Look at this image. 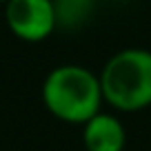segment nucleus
I'll return each instance as SVG.
<instances>
[{"label":"nucleus","mask_w":151,"mask_h":151,"mask_svg":"<svg viewBox=\"0 0 151 151\" xmlns=\"http://www.w3.org/2000/svg\"><path fill=\"white\" fill-rule=\"evenodd\" d=\"M96 0H53L58 27L62 29H76L80 27L93 11Z\"/></svg>","instance_id":"39448f33"},{"label":"nucleus","mask_w":151,"mask_h":151,"mask_svg":"<svg viewBox=\"0 0 151 151\" xmlns=\"http://www.w3.org/2000/svg\"><path fill=\"white\" fill-rule=\"evenodd\" d=\"M5 2H7V0H0V5H5Z\"/></svg>","instance_id":"423d86ee"},{"label":"nucleus","mask_w":151,"mask_h":151,"mask_svg":"<svg viewBox=\"0 0 151 151\" xmlns=\"http://www.w3.org/2000/svg\"><path fill=\"white\" fill-rule=\"evenodd\" d=\"M40 96L53 118L67 124H85L102 111L100 76L82 65H58L45 76Z\"/></svg>","instance_id":"f257e3e1"},{"label":"nucleus","mask_w":151,"mask_h":151,"mask_svg":"<svg viewBox=\"0 0 151 151\" xmlns=\"http://www.w3.org/2000/svg\"><path fill=\"white\" fill-rule=\"evenodd\" d=\"M98 76L104 102L116 111L133 113L151 107V49H120Z\"/></svg>","instance_id":"f03ea898"},{"label":"nucleus","mask_w":151,"mask_h":151,"mask_svg":"<svg viewBox=\"0 0 151 151\" xmlns=\"http://www.w3.org/2000/svg\"><path fill=\"white\" fill-rule=\"evenodd\" d=\"M82 145L87 151H124L127 129L118 116L98 111L82 124Z\"/></svg>","instance_id":"20e7f679"},{"label":"nucleus","mask_w":151,"mask_h":151,"mask_svg":"<svg viewBox=\"0 0 151 151\" xmlns=\"http://www.w3.org/2000/svg\"><path fill=\"white\" fill-rule=\"evenodd\" d=\"M5 22L22 42H42L58 29L53 0H7Z\"/></svg>","instance_id":"7ed1b4c3"}]
</instances>
